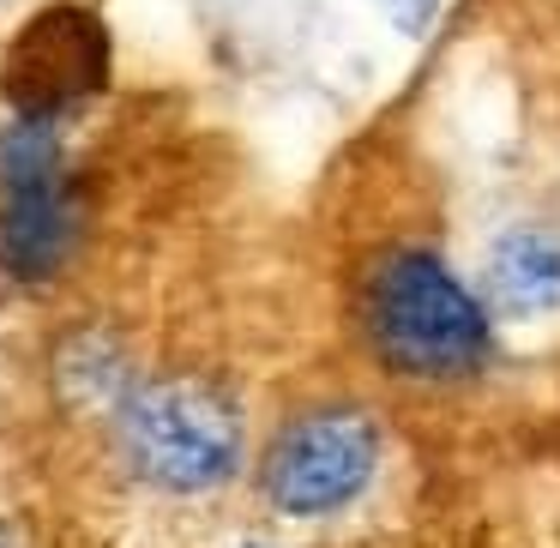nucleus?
<instances>
[{"mask_svg":"<svg viewBox=\"0 0 560 548\" xmlns=\"http://www.w3.org/2000/svg\"><path fill=\"white\" fill-rule=\"evenodd\" d=\"M380 470V422L355 404H319L271 434L259 494L278 518H331L368 494Z\"/></svg>","mask_w":560,"mask_h":548,"instance_id":"nucleus-3","label":"nucleus"},{"mask_svg":"<svg viewBox=\"0 0 560 548\" xmlns=\"http://www.w3.org/2000/svg\"><path fill=\"white\" fill-rule=\"evenodd\" d=\"M49 380H55V398H61L73 416H103V422H109V416L121 410V398L139 386L121 338L103 331V326L67 331L61 350H55V362H49Z\"/></svg>","mask_w":560,"mask_h":548,"instance_id":"nucleus-7","label":"nucleus"},{"mask_svg":"<svg viewBox=\"0 0 560 548\" xmlns=\"http://www.w3.org/2000/svg\"><path fill=\"white\" fill-rule=\"evenodd\" d=\"M0 548H25V543H19V530H13L7 518H0Z\"/></svg>","mask_w":560,"mask_h":548,"instance_id":"nucleus-10","label":"nucleus"},{"mask_svg":"<svg viewBox=\"0 0 560 548\" xmlns=\"http://www.w3.org/2000/svg\"><path fill=\"white\" fill-rule=\"evenodd\" d=\"M115 452L145 488L175 500L211 494V488L235 482L247 452L242 410L223 386L199 374H158L139 380L109 416Z\"/></svg>","mask_w":560,"mask_h":548,"instance_id":"nucleus-2","label":"nucleus"},{"mask_svg":"<svg viewBox=\"0 0 560 548\" xmlns=\"http://www.w3.org/2000/svg\"><path fill=\"white\" fill-rule=\"evenodd\" d=\"M362 338L392 380L464 386L494 355V314L434 247H386L362 271Z\"/></svg>","mask_w":560,"mask_h":548,"instance_id":"nucleus-1","label":"nucleus"},{"mask_svg":"<svg viewBox=\"0 0 560 548\" xmlns=\"http://www.w3.org/2000/svg\"><path fill=\"white\" fill-rule=\"evenodd\" d=\"M380 13L392 19V31H404V37H428V25H434L440 0H374Z\"/></svg>","mask_w":560,"mask_h":548,"instance_id":"nucleus-9","label":"nucleus"},{"mask_svg":"<svg viewBox=\"0 0 560 548\" xmlns=\"http://www.w3.org/2000/svg\"><path fill=\"white\" fill-rule=\"evenodd\" d=\"M482 302L494 319H548L560 307V230L518 223L482 254Z\"/></svg>","mask_w":560,"mask_h":548,"instance_id":"nucleus-6","label":"nucleus"},{"mask_svg":"<svg viewBox=\"0 0 560 548\" xmlns=\"http://www.w3.org/2000/svg\"><path fill=\"white\" fill-rule=\"evenodd\" d=\"M55 175H67L61 121H49V115H13V121L0 127V194L55 182Z\"/></svg>","mask_w":560,"mask_h":548,"instance_id":"nucleus-8","label":"nucleus"},{"mask_svg":"<svg viewBox=\"0 0 560 548\" xmlns=\"http://www.w3.org/2000/svg\"><path fill=\"white\" fill-rule=\"evenodd\" d=\"M103 85H109V31L79 0L31 13L0 61V97L13 103V115L67 121L79 103L103 97Z\"/></svg>","mask_w":560,"mask_h":548,"instance_id":"nucleus-4","label":"nucleus"},{"mask_svg":"<svg viewBox=\"0 0 560 548\" xmlns=\"http://www.w3.org/2000/svg\"><path fill=\"white\" fill-rule=\"evenodd\" d=\"M79 242H85V206L73 175L0 194V283H13L19 295L55 290L73 271Z\"/></svg>","mask_w":560,"mask_h":548,"instance_id":"nucleus-5","label":"nucleus"}]
</instances>
